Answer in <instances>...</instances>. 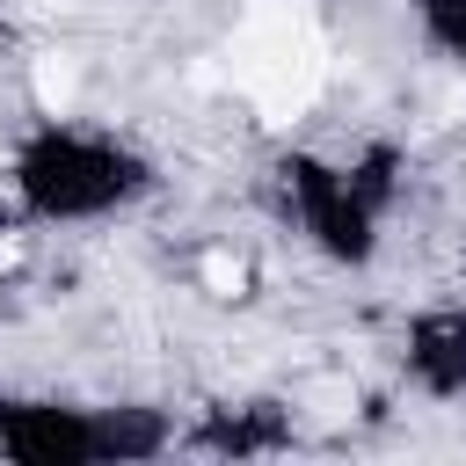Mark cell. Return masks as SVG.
I'll return each instance as SVG.
<instances>
[{"mask_svg": "<svg viewBox=\"0 0 466 466\" xmlns=\"http://www.w3.org/2000/svg\"><path fill=\"white\" fill-rule=\"evenodd\" d=\"M226 80L248 95V109L284 131L320 102L328 80V36L313 0H248L233 44H226Z\"/></svg>", "mask_w": 466, "mask_h": 466, "instance_id": "1", "label": "cell"}, {"mask_svg": "<svg viewBox=\"0 0 466 466\" xmlns=\"http://www.w3.org/2000/svg\"><path fill=\"white\" fill-rule=\"evenodd\" d=\"M29 87H36V102H44V109H66V102L80 95V58H73V51H36Z\"/></svg>", "mask_w": 466, "mask_h": 466, "instance_id": "2", "label": "cell"}, {"mask_svg": "<svg viewBox=\"0 0 466 466\" xmlns=\"http://www.w3.org/2000/svg\"><path fill=\"white\" fill-rule=\"evenodd\" d=\"M197 277H204V291H211V299H240V291H248V262H240V255H226V248H211Z\"/></svg>", "mask_w": 466, "mask_h": 466, "instance_id": "3", "label": "cell"}, {"mask_svg": "<svg viewBox=\"0 0 466 466\" xmlns=\"http://www.w3.org/2000/svg\"><path fill=\"white\" fill-rule=\"evenodd\" d=\"M15 262H22V240H15V233H0V277H7Z\"/></svg>", "mask_w": 466, "mask_h": 466, "instance_id": "4", "label": "cell"}]
</instances>
